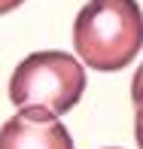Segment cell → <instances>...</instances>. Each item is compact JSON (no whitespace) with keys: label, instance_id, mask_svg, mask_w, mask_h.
I'll return each instance as SVG.
<instances>
[{"label":"cell","instance_id":"obj_3","mask_svg":"<svg viewBox=\"0 0 143 149\" xmlns=\"http://www.w3.org/2000/svg\"><path fill=\"white\" fill-rule=\"evenodd\" d=\"M0 149H73V140L55 116L18 110L0 128Z\"/></svg>","mask_w":143,"mask_h":149},{"label":"cell","instance_id":"obj_2","mask_svg":"<svg viewBox=\"0 0 143 149\" xmlns=\"http://www.w3.org/2000/svg\"><path fill=\"white\" fill-rule=\"evenodd\" d=\"M85 91V70L67 52H33L12 70L9 100L18 110L64 116Z\"/></svg>","mask_w":143,"mask_h":149},{"label":"cell","instance_id":"obj_1","mask_svg":"<svg viewBox=\"0 0 143 149\" xmlns=\"http://www.w3.org/2000/svg\"><path fill=\"white\" fill-rule=\"evenodd\" d=\"M73 49L91 70L128 67L143 49V9L137 0H88L73 22Z\"/></svg>","mask_w":143,"mask_h":149},{"label":"cell","instance_id":"obj_6","mask_svg":"<svg viewBox=\"0 0 143 149\" xmlns=\"http://www.w3.org/2000/svg\"><path fill=\"white\" fill-rule=\"evenodd\" d=\"M24 0H0V15H3V12H12L15 9V6H22Z\"/></svg>","mask_w":143,"mask_h":149},{"label":"cell","instance_id":"obj_4","mask_svg":"<svg viewBox=\"0 0 143 149\" xmlns=\"http://www.w3.org/2000/svg\"><path fill=\"white\" fill-rule=\"evenodd\" d=\"M131 97H134V104L143 100V64L137 67V73H134V79H131Z\"/></svg>","mask_w":143,"mask_h":149},{"label":"cell","instance_id":"obj_5","mask_svg":"<svg viewBox=\"0 0 143 149\" xmlns=\"http://www.w3.org/2000/svg\"><path fill=\"white\" fill-rule=\"evenodd\" d=\"M134 137H137V146L143 149V100L137 104V113H134Z\"/></svg>","mask_w":143,"mask_h":149}]
</instances>
